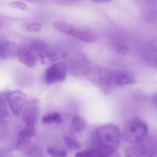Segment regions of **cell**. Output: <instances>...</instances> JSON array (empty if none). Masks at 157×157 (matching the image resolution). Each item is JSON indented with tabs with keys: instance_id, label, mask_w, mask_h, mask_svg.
Returning <instances> with one entry per match:
<instances>
[{
	"instance_id": "cell-1",
	"label": "cell",
	"mask_w": 157,
	"mask_h": 157,
	"mask_svg": "<svg viewBox=\"0 0 157 157\" xmlns=\"http://www.w3.org/2000/svg\"><path fill=\"white\" fill-rule=\"evenodd\" d=\"M96 149L106 157L111 155L119 147L120 141V131L113 124L99 127L95 133Z\"/></svg>"
},
{
	"instance_id": "cell-2",
	"label": "cell",
	"mask_w": 157,
	"mask_h": 157,
	"mask_svg": "<svg viewBox=\"0 0 157 157\" xmlns=\"http://www.w3.org/2000/svg\"><path fill=\"white\" fill-rule=\"evenodd\" d=\"M113 72L107 68L97 67L88 69L85 73L87 78L103 93L109 92L114 84Z\"/></svg>"
},
{
	"instance_id": "cell-3",
	"label": "cell",
	"mask_w": 157,
	"mask_h": 157,
	"mask_svg": "<svg viewBox=\"0 0 157 157\" xmlns=\"http://www.w3.org/2000/svg\"><path fill=\"white\" fill-rule=\"evenodd\" d=\"M148 133L146 123L140 118L135 117L128 123L124 131V138L129 144H135L145 139Z\"/></svg>"
},
{
	"instance_id": "cell-4",
	"label": "cell",
	"mask_w": 157,
	"mask_h": 157,
	"mask_svg": "<svg viewBox=\"0 0 157 157\" xmlns=\"http://www.w3.org/2000/svg\"><path fill=\"white\" fill-rule=\"evenodd\" d=\"M156 145L153 141L146 140L133 144L125 150V157H154Z\"/></svg>"
},
{
	"instance_id": "cell-5",
	"label": "cell",
	"mask_w": 157,
	"mask_h": 157,
	"mask_svg": "<svg viewBox=\"0 0 157 157\" xmlns=\"http://www.w3.org/2000/svg\"><path fill=\"white\" fill-rule=\"evenodd\" d=\"M67 66L62 62H57L50 66L45 74L46 83L49 85L64 81L66 78Z\"/></svg>"
},
{
	"instance_id": "cell-6",
	"label": "cell",
	"mask_w": 157,
	"mask_h": 157,
	"mask_svg": "<svg viewBox=\"0 0 157 157\" xmlns=\"http://www.w3.org/2000/svg\"><path fill=\"white\" fill-rule=\"evenodd\" d=\"M6 99L12 113L15 116L20 115L27 103L26 94L20 90H15L7 95Z\"/></svg>"
},
{
	"instance_id": "cell-7",
	"label": "cell",
	"mask_w": 157,
	"mask_h": 157,
	"mask_svg": "<svg viewBox=\"0 0 157 157\" xmlns=\"http://www.w3.org/2000/svg\"><path fill=\"white\" fill-rule=\"evenodd\" d=\"M17 56L19 61L28 68L34 67L37 63V56L29 48L19 47Z\"/></svg>"
},
{
	"instance_id": "cell-8",
	"label": "cell",
	"mask_w": 157,
	"mask_h": 157,
	"mask_svg": "<svg viewBox=\"0 0 157 157\" xmlns=\"http://www.w3.org/2000/svg\"><path fill=\"white\" fill-rule=\"evenodd\" d=\"M18 47L15 42L7 40L1 39V59H6L17 56L19 49Z\"/></svg>"
},
{
	"instance_id": "cell-9",
	"label": "cell",
	"mask_w": 157,
	"mask_h": 157,
	"mask_svg": "<svg viewBox=\"0 0 157 157\" xmlns=\"http://www.w3.org/2000/svg\"><path fill=\"white\" fill-rule=\"evenodd\" d=\"M27 104L22 111V118L26 125L35 126L38 113V108L33 102Z\"/></svg>"
},
{
	"instance_id": "cell-10",
	"label": "cell",
	"mask_w": 157,
	"mask_h": 157,
	"mask_svg": "<svg viewBox=\"0 0 157 157\" xmlns=\"http://www.w3.org/2000/svg\"><path fill=\"white\" fill-rule=\"evenodd\" d=\"M113 82L115 85L126 86L135 84L136 80L131 74L125 71H118L113 72Z\"/></svg>"
},
{
	"instance_id": "cell-11",
	"label": "cell",
	"mask_w": 157,
	"mask_h": 157,
	"mask_svg": "<svg viewBox=\"0 0 157 157\" xmlns=\"http://www.w3.org/2000/svg\"><path fill=\"white\" fill-rule=\"evenodd\" d=\"M79 40L88 43H94L97 40V37L95 34L88 31H83L75 29L72 36Z\"/></svg>"
},
{
	"instance_id": "cell-12",
	"label": "cell",
	"mask_w": 157,
	"mask_h": 157,
	"mask_svg": "<svg viewBox=\"0 0 157 157\" xmlns=\"http://www.w3.org/2000/svg\"><path fill=\"white\" fill-rule=\"evenodd\" d=\"M53 27L58 32L71 36L75 29L67 23L62 21L54 22L53 24Z\"/></svg>"
},
{
	"instance_id": "cell-13",
	"label": "cell",
	"mask_w": 157,
	"mask_h": 157,
	"mask_svg": "<svg viewBox=\"0 0 157 157\" xmlns=\"http://www.w3.org/2000/svg\"><path fill=\"white\" fill-rule=\"evenodd\" d=\"M62 122V118L59 113H53L47 114L42 118V122L47 124L53 123H61Z\"/></svg>"
},
{
	"instance_id": "cell-14",
	"label": "cell",
	"mask_w": 157,
	"mask_h": 157,
	"mask_svg": "<svg viewBox=\"0 0 157 157\" xmlns=\"http://www.w3.org/2000/svg\"><path fill=\"white\" fill-rule=\"evenodd\" d=\"M86 126V121L84 119L80 116H76L72 119L71 126L73 131L79 132L84 129Z\"/></svg>"
},
{
	"instance_id": "cell-15",
	"label": "cell",
	"mask_w": 157,
	"mask_h": 157,
	"mask_svg": "<svg viewBox=\"0 0 157 157\" xmlns=\"http://www.w3.org/2000/svg\"><path fill=\"white\" fill-rule=\"evenodd\" d=\"M41 25L38 23H26L22 26V29L27 32H37L41 29Z\"/></svg>"
},
{
	"instance_id": "cell-16",
	"label": "cell",
	"mask_w": 157,
	"mask_h": 157,
	"mask_svg": "<svg viewBox=\"0 0 157 157\" xmlns=\"http://www.w3.org/2000/svg\"><path fill=\"white\" fill-rule=\"evenodd\" d=\"M25 154L30 157H37L41 155V150L40 148L34 144H30L25 150Z\"/></svg>"
},
{
	"instance_id": "cell-17",
	"label": "cell",
	"mask_w": 157,
	"mask_h": 157,
	"mask_svg": "<svg viewBox=\"0 0 157 157\" xmlns=\"http://www.w3.org/2000/svg\"><path fill=\"white\" fill-rule=\"evenodd\" d=\"M65 143L67 147L72 150H79L82 148V146L79 143L69 136L65 137Z\"/></svg>"
},
{
	"instance_id": "cell-18",
	"label": "cell",
	"mask_w": 157,
	"mask_h": 157,
	"mask_svg": "<svg viewBox=\"0 0 157 157\" xmlns=\"http://www.w3.org/2000/svg\"><path fill=\"white\" fill-rule=\"evenodd\" d=\"M46 48L45 43L40 40H33L29 43V48L33 51L41 52L45 50Z\"/></svg>"
},
{
	"instance_id": "cell-19",
	"label": "cell",
	"mask_w": 157,
	"mask_h": 157,
	"mask_svg": "<svg viewBox=\"0 0 157 157\" xmlns=\"http://www.w3.org/2000/svg\"><path fill=\"white\" fill-rule=\"evenodd\" d=\"M18 133L25 136L27 137L31 138L36 135V130L35 126L33 125H26L23 130L20 131Z\"/></svg>"
},
{
	"instance_id": "cell-20",
	"label": "cell",
	"mask_w": 157,
	"mask_h": 157,
	"mask_svg": "<svg viewBox=\"0 0 157 157\" xmlns=\"http://www.w3.org/2000/svg\"><path fill=\"white\" fill-rule=\"evenodd\" d=\"M47 153L52 157H67L68 153L65 150H58L54 148L47 149Z\"/></svg>"
},
{
	"instance_id": "cell-21",
	"label": "cell",
	"mask_w": 157,
	"mask_h": 157,
	"mask_svg": "<svg viewBox=\"0 0 157 157\" xmlns=\"http://www.w3.org/2000/svg\"><path fill=\"white\" fill-rule=\"evenodd\" d=\"M114 50L120 55H125L129 52V48L123 43H116L114 45Z\"/></svg>"
},
{
	"instance_id": "cell-22",
	"label": "cell",
	"mask_w": 157,
	"mask_h": 157,
	"mask_svg": "<svg viewBox=\"0 0 157 157\" xmlns=\"http://www.w3.org/2000/svg\"><path fill=\"white\" fill-rule=\"evenodd\" d=\"M86 157H106L103 154H101L97 149H88L86 150Z\"/></svg>"
},
{
	"instance_id": "cell-23",
	"label": "cell",
	"mask_w": 157,
	"mask_h": 157,
	"mask_svg": "<svg viewBox=\"0 0 157 157\" xmlns=\"http://www.w3.org/2000/svg\"><path fill=\"white\" fill-rule=\"evenodd\" d=\"M10 6L14 9L21 10H25L27 8L26 4L20 2H14L10 3Z\"/></svg>"
},
{
	"instance_id": "cell-24",
	"label": "cell",
	"mask_w": 157,
	"mask_h": 157,
	"mask_svg": "<svg viewBox=\"0 0 157 157\" xmlns=\"http://www.w3.org/2000/svg\"><path fill=\"white\" fill-rule=\"evenodd\" d=\"M150 44L152 50L156 53H157V38L152 40Z\"/></svg>"
},
{
	"instance_id": "cell-25",
	"label": "cell",
	"mask_w": 157,
	"mask_h": 157,
	"mask_svg": "<svg viewBox=\"0 0 157 157\" xmlns=\"http://www.w3.org/2000/svg\"><path fill=\"white\" fill-rule=\"evenodd\" d=\"M86 150L79 151L76 154L75 157H86Z\"/></svg>"
},
{
	"instance_id": "cell-26",
	"label": "cell",
	"mask_w": 157,
	"mask_h": 157,
	"mask_svg": "<svg viewBox=\"0 0 157 157\" xmlns=\"http://www.w3.org/2000/svg\"><path fill=\"white\" fill-rule=\"evenodd\" d=\"M93 2L96 3H110L113 0H92Z\"/></svg>"
},
{
	"instance_id": "cell-27",
	"label": "cell",
	"mask_w": 157,
	"mask_h": 157,
	"mask_svg": "<svg viewBox=\"0 0 157 157\" xmlns=\"http://www.w3.org/2000/svg\"><path fill=\"white\" fill-rule=\"evenodd\" d=\"M25 1L32 4H39L41 2L42 0H25Z\"/></svg>"
},
{
	"instance_id": "cell-28",
	"label": "cell",
	"mask_w": 157,
	"mask_h": 157,
	"mask_svg": "<svg viewBox=\"0 0 157 157\" xmlns=\"http://www.w3.org/2000/svg\"><path fill=\"white\" fill-rule=\"evenodd\" d=\"M153 101L155 105L157 106V93L153 96Z\"/></svg>"
}]
</instances>
